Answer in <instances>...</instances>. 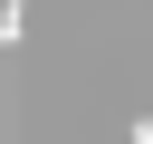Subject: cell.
Instances as JSON below:
<instances>
[{
    "mask_svg": "<svg viewBox=\"0 0 153 144\" xmlns=\"http://www.w3.org/2000/svg\"><path fill=\"white\" fill-rule=\"evenodd\" d=\"M134 144H153V125H134Z\"/></svg>",
    "mask_w": 153,
    "mask_h": 144,
    "instance_id": "obj_1",
    "label": "cell"
}]
</instances>
